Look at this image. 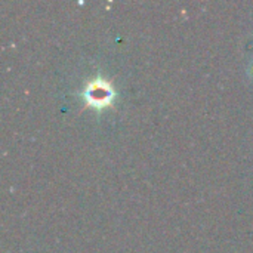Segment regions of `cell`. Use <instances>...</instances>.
Masks as SVG:
<instances>
[{
	"label": "cell",
	"mask_w": 253,
	"mask_h": 253,
	"mask_svg": "<svg viewBox=\"0 0 253 253\" xmlns=\"http://www.w3.org/2000/svg\"><path fill=\"white\" fill-rule=\"evenodd\" d=\"M82 96L89 107L102 110L111 105L116 98V92L107 80H104L102 77H96L84 86Z\"/></svg>",
	"instance_id": "6da1fadb"
},
{
	"label": "cell",
	"mask_w": 253,
	"mask_h": 253,
	"mask_svg": "<svg viewBox=\"0 0 253 253\" xmlns=\"http://www.w3.org/2000/svg\"><path fill=\"white\" fill-rule=\"evenodd\" d=\"M248 76L251 77V80H253V61L249 64V67H248Z\"/></svg>",
	"instance_id": "7a4b0ae2"
}]
</instances>
